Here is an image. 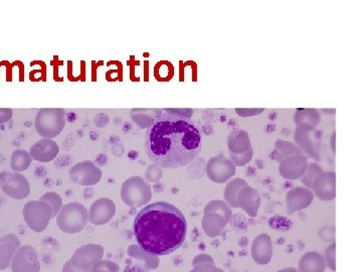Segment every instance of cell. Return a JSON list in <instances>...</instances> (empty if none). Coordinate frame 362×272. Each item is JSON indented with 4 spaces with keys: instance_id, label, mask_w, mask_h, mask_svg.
Returning a JSON list of instances; mask_svg holds the SVG:
<instances>
[{
    "instance_id": "1",
    "label": "cell",
    "mask_w": 362,
    "mask_h": 272,
    "mask_svg": "<svg viewBox=\"0 0 362 272\" xmlns=\"http://www.w3.org/2000/svg\"><path fill=\"white\" fill-rule=\"evenodd\" d=\"M201 131L189 118L161 113L145 135V150L162 169H178L194 161L202 152Z\"/></svg>"
},
{
    "instance_id": "2",
    "label": "cell",
    "mask_w": 362,
    "mask_h": 272,
    "mask_svg": "<svg viewBox=\"0 0 362 272\" xmlns=\"http://www.w3.org/2000/svg\"><path fill=\"white\" fill-rule=\"evenodd\" d=\"M187 233L185 215L169 203H153L136 215V240L149 254L164 256L175 252L185 243Z\"/></svg>"
},
{
    "instance_id": "3",
    "label": "cell",
    "mask_w": 362,
    "mask_h": 272,
    "mask_svg": "<svg viewBox=\"0 0 362 272\" xmlns=\"http://www.w3.org/2000/svg\"><path fill=\"white\" fill-rule=\"evenodd\" d=\"M65 125L66 112L63 108H42L35 117V130L47 140H52L59 135Z\"/></svg>"
},
{
    "instance_id": "4",
    "label": "cell",
    "mask_w": 362,
    "mask_h": 272,
    "mask_svg": "<svg viewBox=\"0 0 362 272\" xmlns=\"http://www.w3.org/2000/svg\"><path fill=\"white\" fill-rule=\"evenodd\" d=\"M88 223V211L81 203H69L62 208L57 217V224L65 233H78Z\"/></svg>"
},
{
    "instance_id": "5",
    "label": "cell",
    "mask_w": 362,
    "mask_h": 272,
    "mask_svg": "<svg viewBox=\"0 0 362 272\" xmlns=\"http://www.w3.org/2000/svg\"><path fill=\"white\" fill-rule=\"evenodd\" d=\"M121 198L126 205L140 207L151 199V188L140 176H133L123 183Z\"/></svg>"
},
{
    "instance_id": "6",
    "label": "cell",
    "mask_w": 362,
    "mask_h": 272,
    "mask_svg": "<svg viewBox=\"0 0 362 272\" xmlns=\"http://www.w3.org/2000/svg\"><path fill=\"white\" fill-rule=\"evenodd\" d=\"M0 188L9 197L16 200L25 199L30 191V183L25 176L9 171L0 174Z\"/></svg>"
},
{
    "instance_id": "7",
    "label": "cell",
    "mask_w": 362,
    "mask_h": 272,
    "mask_svg": "<svg viewBox=\"0 0 362 272\" xmlns=\"http://www.w3.org/2000/svg\"><path fill=\"white\" fill-rule=\"evenodd\" d=\"M49 214H51V209L45 202H30L23 208V217L26 223L37 232L44 230L47 227L51 219Z\"/></svg>"
},
{
    "instance_id": "8",
    "label": "cell",
    "mask_w": 362,
    "mask_h": 272,
    "mask_svg": "<svg viewBox=\"0 0 362 272\" xmlns=\"http://www.w3.org/2000/svg\"><path fill=\"white\" fill-rule=\"evenodd\" d=\"M70 176L71 180L78 185L94 186L101 180L102 171L95 166L94 162L86 161L74 166L71 169Z\"/></svg>"
},
{
    "instance_id": "9",
    "label": "cell",
    "mask_w": 362,
    "mask_h": 272,
    "mask_svg": "<svg viewBox=\"0 0 362 272\" xmlns=\"http://www.w3.org/2000/svg\"><path fill=\"white\" fill-rule=\"evenodd\" d=\"M115 214V203L108 198H102L93 203L88 214V219L94 225L101 226L110 222Z\"/></svg>"
},
{
    "instance_id": "10",
    "label": "cell",
    "mask_w": 362,
    "mask_h": 272,
    "mask_svg": "<svg viewBox=\"0 0 362 272\" xmlns=\"http://www.w3.org/2000/svg\"><path fill=\"white\" fill-rule=\"evenodd\" d=\"M59 152V145L52 140L42 138L32 145L30 154L33 159L40 162H49L58 157Z\"/></svg>"
},
{
    "instance_id": "11",
    "label": "cell",
    "mask_w": 362,
    "mask_h": 272,
    "mask_svg": "<svg viewBox=\"0 0 362 272\" xmlns=\"http://www.w3.org/2000/svg\"><path fill=\"white\" fill-rule=\"evenodd\" d=\"M35 251L30 246L21 247L13 260V272H35Z\"/></svg>"
},
{
    "instance_id": "12",
    "label": "cell",
    "mask_w": 362,
    "mask_h": 272,
    "mask_svg": "<svg viewBox=\"0 0 362 272\" xmlns=\"http://www.w3.org/2000/svg\"><path fill=\"white\" fill-rule=\"evenodd\" d=\"M252 253L255 261L258 262L262 266L268 264L272 255V243L269 236L261 235L257 237L254 241V244H252Z\"/></svg>"
},
{
    "instance_id": "13",
    "label": "cell",
    "mask_w": 362,
    "mask_h": 272,
    "mask_svg": "<svg viewBox=\"0 0 362 272\" xmlns=\"http://www.w3.org/2000/svg\"><path fill=\"white\" fill-rule=\"evenodd\" d=\"M325 269L322 256L316 252H309L300 261V272H323Z\"/></svg>"
},
{
    "instance_id": "14",
    "label": "cell",
    "mask_w": 362,
    "mask_h": 272,
    "mask_svg": "<svg viewBox=\"0 0 362 272\" xmlns=\"http://www.w3.org/2000/svg\"><path fill=\"white\" fill-rule=\"evenodd\" d=\"M20 241L13 235L6 236L4 241L0 242V268H6L9 260L13 256L16 245Z\"/></svg>"
},
{
    "instance_id": "15",
    "label": "cell",
    "mask_w": 362,
    "mask_h": 272,
    "mask_svg": "<svg viewBox=\"0 0 362 272\" xmlns=\"http://www.w3.org/2000/svg\"><path fill=\"white\" fill-rule=\"evenodd\" d=\"M32 157L25 150H16L11 157V166L16 173L30 168Z\"/></svg>"
},
{
    "instance_id": "16",
    "label": "cell",
    "mask_w": 362,
    "mask_h": 272,
    "mask_svg": "<svg viewBox=\"0 0 362 272\" xmlns=\"http://www.w3.org/2000/svg\"><path fill=\"white\" fill-rule=\"evenodd\" d=\"M118 266L114 262L109 261V260H102V261L95 264L92 272H118Z\"/></svg>"
},
{
    "instance_id": "17",
    "label": "cell",
    "mask_w": 362,
    "mask_h": 272,
    "mask_svg": "<svg viewBox=\"0 0 362 272\" xmlns=\"http://www.w3.org/2000/svg\"><path fill=\"white\" fill-rule=\"evenodd\" d=\"M42 200L51 203L52 208H54V215H56L62 205V200L59 196L54 194V193H47V194L42 196Z\"/></svg>"
},
{
    "instance_id": "18",
    "label": "cell",
    "mask_w": 362,
    "mask_h": 272,
    "mask_svg": "<svg viewBox=\"0 0 362 272\" xmlns=\"http://www.w3.org/2000/svg\"><path fill=\"white\" fill-rule=\"evenodd\" d=\"M13 117V109L0 108V124L8 123Z\"/></svg>"
},
{
    "instance_id": "19",
    "label": "cell",
    "mask_w": 362,
    "mask_h": 272,
    "mask_svg": "<svg viewBox=\"0 0 362 272\" xmlns=\"http://www.w3.org/2000/svg\"><path fill=\"white\" fill-rule=\"evenodd\" d=\"M279 272H297V271H296V269H295V268H286V269H283V271H281Z\"/></svg>"
}]
</instances>
